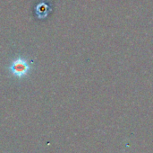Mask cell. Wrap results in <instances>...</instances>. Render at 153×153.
I'll use <instances>...</instances> for the list:
<instances>
[{
    "label": "cell",
    "instance_id": "6da1fadb",
    "mask_svg": "<svg viewBox=\"0 0 153 153\" xmlns=\"http://www.w3.org/2000/svg\"><path fill=\"white\" fill-rule=\"evenodd\" d=\"M9 70L13 76L18 78H22L29 74L30 70V67L25 59L19 57L11 62L9 66Z\"/></svg>",
    "mask_w": 153,
    "mask_h": 153
}]
</instances>
